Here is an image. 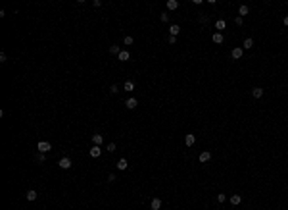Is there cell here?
<instances>
[{"label": "cell", "mask_w": 288, "mask_h": 210, "mask_svg": "<svg viewBox=\"0 0 288 210\" xmlns=\"http://www.w3.org/2000/svg\"><path fill=\"white\" fill-rule=\"evenodd\" d=\"M58 166H60L62 170H69L71 166H73V162H71V158H67V156H64V158H60Z\"/></svg>", "instance_id": "1"}, {"label": "cell", "mask_w": 288, "mask_h": 210, "mask_svg": "<svg viewBox=\"0 0 288 210\" xmlns=\"http://www.w3.org/2000/svg\"><path fill=\"white\" fill-rule=\"evenodd\" d=\"M37 149H39V152H42V154H44V152H48V150L52 149V147H50V143H48V141H39Z\"/></svg>", "instance_id": "2"}, {"label": "cell", "mask_w": 288, "mask_h": 210, "mask_svg": "<svg viewBox=\"0 0 288 210\" xmlns=\"http://www.w3.org/2000/svg\"><path fill=\"white\" fill-rule=\"evenodd\" d=\"M231 56H233L234 60H240V58L244 56V48H242V47H236V48H233V52H231Z\"/></svg>", "instance_id": "3"}, {"label": "cell", "mask_w": 288, "mask_h": 210, "mask_svg": "<svg viewBox=\"0 0 288 210\" xmlns=\"http://www.w3.org/2000/svg\"><path fill=\"white\" fill-rule=\"evenodd\" d=\"M125 106L129 108V110H135V108L138 106V100L135 97H131V98H127V100H125Z\"/></svg>", "instance_id": "4"}, {"label": "cell", "mask_w": 288, "mask_h": 210, "mask_svg": "<svg viewBox=\"0 0 288 210\" xmlns=\"http://www.w3.org/2000/svg\"><path fill=\"white\" fill-rule=\"evenodd\" d=\"M215 29H217V33L225 31V29H227V21H225V19H217V21H215Z\"/></svg>", "instance_id": "5"}, {"label": "cell", "mask_w": 288, "mask_h": 210, "mask_svg": "<svg viewBox=\"0 0 288 210\" xmlns=\"http://www.w3.org/2000/svg\"><path fill=\"white\" fill-rule=\"evenodd\" d=\"M211 41L215 42V44H221V42L225 41V37H223V33H213L211 35Z\"/></svg>", "instance_id": "6"}, {"label": "cell", "mask_w": 288, "mask_h": 210, "mask_svg": "<svg viewBox=\"0 0 288 210\" xmlns=\"http://www.w3.org/2000/svg\"><path fill=\"white\" fill-rule=\"evenodd\" d=\"M194 143H196V135H192V133H188V135L184 137V145H186V147H192Z\"/></svg>", "instance_id": "7"}, {"label": "cell", "mask_w": 288, "mask_h": 210, "mask_svg": "<svg viewBox=\"0 0 288 210\" xmlns=\"http://www.w3.org/2000/svg\"><path fill=\"white\" fill-rule=\"evenodd\" d=\"M88 154H90V156H92V158H98V156H100V154H102V149H100V147H92V149L90 150H88Z\"/></svg>", "instance_id": "8"}, {"label": "cell", "mask_w": 288, "mask_h": 210, "mask_svg": "<svg viewBox=\"0 0 288 210\" xmlns=\"http://www.w3.org/2000/svg\"><path fill=\"white\" fill-rule=\"evenodd\" d=\"M252 97L254 98H261L263 97V87H254V89H252Z\"/></svg>", "instance_id": "9"}, {"label": "cell", "mask_w": 288, "mask_h": 210, "mask_svg": "<svg viewBox=\"0 0 288 210\" xmlns=\"http://www.w3.org/2000/svg\"><path fill=\"white\" fill-rule=\"evenodd\" d=\"M150 208H152V210H160V208H161V201L158 199V197L150 201Z\"/></svg>", "instance_id": "10"}, {"label": "cell", "mask_w": 288, "mask_h": 210, "mask_svg": "<svg viewBox=\"0 0 288 210\" xmlns=\"http://www.w3.org/2000/svg\"><path fill=\"white\" fill-rule=\"evenodd\" d=\"M92 143H94L96 147H100L102 143H104V137H102L100 133H94V135H92Z\"/></svg>", "instance_id": "11"}, {"label": "cell", "mask_w": 288, "mask_h": 210, "mask_svg": "<svg viewBox=\"0 0 288 210\" xmlns=\"http://www.w3.org/2000/svg\"><path fill=\"white\" fill-rule=\"evenodd\" d=\"M117 58H119V62H127L129 58H131V54H129V50H121L117 54Z\"/></svg>", "instance_id": "12"}, {"label": "cell", "mask_w": 288, "mask_h": 210, "mask_svg": "<svg viewBox=\"0 0 288 210\" xmlns=\"http://www.w3.org/2000/svg\"><path fill=\"white\" fill-rule=\"evenodd\" d=\"M123 89H125V91H129V93H133V91H135V81H131V79H129V81H125Z\"/></svg>", "instance_id": "13"}, {"label": "cell", "mask_w": 288, "mask_h": 210, "mask_svg": "<svg viewBox=\"0 0 288 210\" xmlns=\"http://www.w3.org/2000/svg\"><path fill=\"white\" fill-rule=\"evenodd\" d=\"M248 12H250V8H248L246 4H242L240 8H238V14H240V18H244V16H248Z\"/></svg>", "instance_id": "14"}, {"label": "cell", "mask_w": 288, "mask_h": 210, "mask_svg": "<svg viewBox=\"0 0 288 210\" xmlns=\"http://www.w3.org/2000/svg\"><path fill=\"white\" fill-rule=\"evenodd\" d=\"M169 33L173 35V37H177L179 33H181V25H171V27H169Z\"/></svg>", "instance_id": "15"}, {"label": "cell", "mask_w": 288, "mask_h": 210, "mask_svg": "<svg viewBox=\"0 0 288 210\" xmlns=\"http://www.w3.org/2000/svg\"><path fill=\"white\" fill-rule=\"evenodd\" d=\"M177 8H179L177 0H167V10H177Z\"/></svg>", "instance_id": "16"}, {"label": "cell", "mask_w": 288, "mask_h": 210, "mask_svg": "<svg viewBox=\"0 0 288 210\" xmlns=\"http://www.w3.org/2000/svg\"><path fill=\"white\" fill-rule=\"evenodd\" d=\"M127 166H129V162L125 158H119V162H117V168L119 170H127Z\"/></svg>", "instance_id": "17"}, {"label": "cell", "mask_w": 288, "mask_h": 210, "mask_svg": "<svg viewBox=\"0 0 288 210\" xmlns=\"http://www.w3.org/2000/svg\"><path fill=\"white\" fill-rule=\"evenodd\" d=\"M231 202H233L234 206L240 204V202H242V197H240V195H233V197H231Z\"/></svg>", "instance_id": "18"}, {"label": "cell", "mask_w": 288, "mask_h": 210, "mask_svg": "<svg viewBox=\"0 0 288 210\" xmlns=\"http://www.w3.org/2000/svg\"><path fill=\"white\" fill-rule=\"evenodd\" d=\"M25 197H27V201H35V199H37V191H33V189H29V191H27V195H25Z\"/></svg>", "instance_id": "19"}, {"label": "cell", "mask_w": 288, "mask_h": 210, "mask_svg": "<svg viewBox=\"0 0 288 210\" xmlns=\"http://www.w3.org/2000/svg\"><path fill=\"white\" fill-rule=\"evenodd\" d=\"M210 158H211V152H207V150H206V152H202V154H200V162H207Z\"/></svg>", "instance_id": "20"}, {"label": "cell", "mask_w": 288, "mask_h": 210, "mask_svg": "<svg viewBox=\"0 0 288 210\" xmlns=\"http://www.w3.org/2000/svg\"><path fill=\"white\" fill-rule=\"evenodd\" d=\"M242 47H244V48H252V47H254V41H252V39H244Z\"/></svg>", "instance_id": "21"}, {"label": "cell", "mask_w": 288, "mask_h": 210, "mask_svg": "<svg viewBox=\"0 0 288 210\" xmlns=\"http://www.w3.org/2000/svg\"><path fill=\"white\" fill-rule=\"evenodd\" d=\"M123 42H125V44H127V47H131V44H133V42H135V39L131 37V35H127V37L123 39Z\"/></svg>", "instance_id": "22"}, {"label": "cell", "mask_w": 288, "mask_h": 210, "mask_svg": "<svg viewBox=\"0 0 288 210\" xmlns=\"http://www.w3.org/2000/svg\"><path fill=\"white\" fill-rule=\"evenodd\" d=\"M115 149H117V145H115V143H110V145L106 147V150H108V152H115Z\"/></svg>", "instance_id": "23"}, {"label": "cell", "mask_w": 288, "mask_h": 210, "mask_svg": "<svg viewBox=\"0 0 288 210\" xmlns=\"http://www.w3.org/2000/svg\"><path fill=\"white\" fill-rule=\"evenodd\" d=\"M110 52H111V54H119L121 50H119V47H117V44H111V47H110Z\"/></svg>", "instance_id": "24"}, {"label": "cell", "mask_w": 288, "mask_h": 210, "mask_svg": "<svg viewBox=\"0 0 288 210\" xmlns=\"http://www.w3.org/2000/svg\"><path fill=\"white\" fill-rule=\"evenodd\" d=\"M217 201H219V202H225V201H227V195H225V193H219V195H217Z\"/></svg>", "instance_id": "25"}, {"label": "cell", "mask_w": 288, "mask_h": 210, "mask_svg": "<svg viewBox=\"0 0 288 210\" xmlns=\"http://www.w3.org/2000/svg\"><path fill=\"white\" fill-rule=\"evenodd\" d=\"M160 18H161V21H163V23H167V21H169V16H167V12H163Z\"/></svg>", "instance_id": "26"}, {"label": "cell", "mask_w": 288, "mask_h": 210, "mask_svg": "<svg viewBox=\"0 0 288 210\" xmlns=\"http://www.w3.org/2000/svg\"><path fill=\"white\" fill-rule=\"evenodd\" d=\"M167 42H169V44H175V42H177V37H173V35H169V39H167Z\"/></svg>", "instance_id": "27"}, {"label": "cell", "mask_w": 288, "mask_h": 210, "mask_svg": "<svg viewBox=\"0 0 288 210\" xmlns=\"http://www.w3.org/2000/svg\"><path fill=\"white\" fill-rule=\"evenodd\" d=\"M110 91H111V93H117V91H119V85H111V87H110Z\"/></svg>", "instance_id": "28"}, {"label": "cell", "mask_w": 288, "mask_h": 210, "mask_svg": "<svg viewBox=\"0 0 288 210\" xmlns=\"http://www.w3.org/2000/svg\"><path fill=\"white\" fill-rule=\"evenodd\" d=\"M37 162H44V154H42V152H39V156H37Z\"/></svg>", "instance_id": "29"}, {"label": "cell", "mask_w": 288, "mask_h": 210, "mask_svg": "<svg viewBox=\"0 0 288 210\" xmlns=\"http://www.w3.org/2000/svg\"><path fill=\"white\" fill-rule=\"evenodd\" d=\"M92 6H94V8H100L102 2H100V0H94V2H92Z\"/></svg>", "instance_id": "30"}, {"label": "cell", "mask_w": 288, "mask_h": 210, "mask_svg": "<svg viewBox=\"0 0 288 210\" xmlns=\"http://www.w3.org/2000/svg\"><path fill=\"white\" fill-rule=\"evenodd\" d=\"M108 181H110V183L115 181V173H110V175H108Z\"/></svg>", "instance_id": "31"}, {"label": "cell", "mask_w": 288, "mask_h": 210, "mask_svg": "<svg viewBox=\"0 0 288 210\" xmlns=\"http://www.w3.org/2000/svg\"><path fill=\"white\" fill-rule=\"evenodd\" d=\"M6 58H8V56H6L4 52H0V62H6Z\"/></svg>", "instance_id": "32"}, {"label": "cell", "mask_w": 288, "mask_h": 210, "mask_svg": "<svg viewBox=\"0 0 288 210\" xmlns=\"http://www.w3.org/2000/svg\"><path fill=\"white\" fill-rule=\"evenodd\" d=\"M282 23H284V25H286V27H288V16H284V19H282Z\"/></svg>", "instance_id": "33"}]
</instances>
